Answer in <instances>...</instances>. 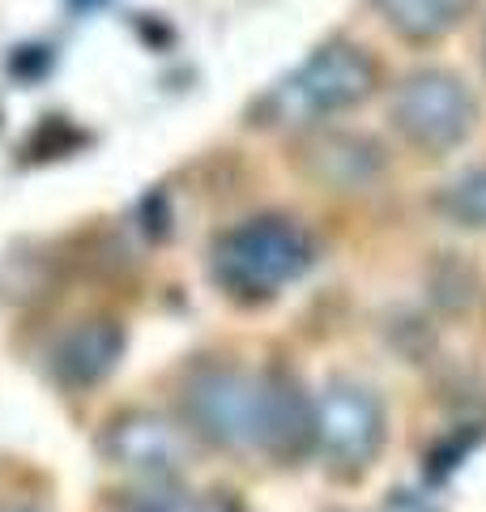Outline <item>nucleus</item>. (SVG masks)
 <instances>
[{"label": "nucleus", "mask_w": 486, "mask_h": 512, "mask_svg": "<svg viewBox=\"0 0 486 512\" xmlns=\"http://www.w3.org/2000/svg\"><path fill=\"white\" fill-rule=\"evenodd\" d=\"M384 512H435L427 500H418V495L414 491H397L393 495V500H388L384 504Z\"/></svg>", "instance_id": "obj_11"}, {"label": "nucleus", "mask_w": 486, "mask_h": 512, "mask_svg": "<svg viewBox=\"0 0 486 512\" xmlns=\"http://www.w3.org/2000/svg\"><path fill=\"white\" fill-rule=\"evenodd\" d=\"M384 154L363 133H324L303 146V171L329 188H363L380 175Z\"/></svg>", "instance_id": "obj_8"}, {"label": "nucleus", "mask_w": 486, "mask_h": 512, "mask_svg": "<svg viewBox=\"0 0 486 512\" xmlns=\"http://www.w3.org/2000/svg\"><path fill=\"white\" fill-rule=\"evenodd\" d=\"M435 210L448 222H457V227L486 231V167L465 171L452 184H444L440 197H435Z\"/></svg>", "instance_id": "obj_10"}, {"label": "nucleus", "mask_w": 486, "mask_h": 512, "mask_svg": "<svg viewBox=\"0 0 486 512\" xmlns=\"http://www.w3.org/2000/svg\"><path fill=\"white\" fill-rule=\"evenodd\" d=\"M5 512H39V508H5Z\"/></svg>", "instance_id": "obj_12"}, {"label": "nucleus", "mask_w": 486, "mask_h": 512, "mask_svg": "<svg viewBox=\"0 0 486 512\" xmlns=\"http://www.w3.org/2000/svg\"><path fill=\"white\" fill-rule=\"evenodd\" d=\"M312 444L337 470H363L384 444V406L363 384L337 380L312 402Z\"/></svg>", "instance_id": "obj_5"}, {"label": "nucleus", "mask_w": 486, "mask_h": 512, "mask_svg": "<svg viewBox=\"0 0 486 512\" xmlns=\"http://www.w3.org/2000/svg\"><path fill=\"white\" fill-rule=\"evenodd\" d=\"M103 453L133 474L171 478L188 461V436L162 414L128 410L120 419H111V427L103 431Z\"/></svg>", "instance_id": "obj_6"}, {"label": "nucleus", "mask_w": 486, "mask_h": 512, "mask_svg": "<svg viewBox=\"0 0 486 512\" xmlns=\"http://www.w3.org/2000/svg\"><path fill=\"white\" fill-rule=\"evenodd\" d=\"M124 359V329L116 320H81L52 350V376L64 389H94Z\"/></svg>", "instance_id": "obj_7"}, {"label": "nucleus", "mask_w": 486, "mask_h": 512, "mask_svg": "<svg viewBox=\"0 0 486 512\" xmlns=\"http://www.w3.org/2000/svg\"><path fill=\"white\" fill-rule=\"evenodd\" d=\"M316 261V244L295 218L261 214L222 231L209 248V278L231 299H273L282 286L299 282Z\"/></svg>", "instance_id": "obj_3"}, {"label": "nucleus", "mask_w": 486, "mask_h": 512, "mask_svg": "<svg viewBox=\"0 0 486 512\" xmlns=\"http://www.w3.org/2000/svg\"><path fill=\"white\" fill-rule=\"evenodd\" d=\"M397 133L423 154H448L469 141L478 124V99L457 73L418 69L393 94Z\"/></svg>", "instance_id": "obj_4"}, {"label": "nucleus", "mask_w": 486, "mask_h": 512, "mask_svg": "<svg viewBox=\"0 0 486 512\" xmlns=\"http://www.w3.org/2000/svg\"><path fill=\"white\" fill-rule=\"evenodd\" d=\"M380 82V69L367 47L333 39L316 47L312 56L278 86H269L252 103V124L261 128H307L363 103Z\"/></svg>", "instance_id": "obj_2"}, {"label": "nucleus", "mask_w": 486, "mask_h": 512, "mask_svg": "<svg viewBox=\"0 0 486 512\" xmlns=\"http://www.w3.org/2000/svg\"><path fill=\"white\" fill-rule=\"evenodd\" d=\"M184 414L192 431L218 448H261L273 457L312 448V397L282 372L201 367L184 384Z\"/></svg>", "instance_id": "obj_1"}, {"label": "nucleus", "mask_w": 486, "mask_h": 512, "mask_svg": "<svg viewBox=\"0 0 486 512\" xmlns=\"http://www.w3.org/2000/svg\"><path fill=\"white\" fill-rule=\"evenodd\" d=\"M474 5L478 0H371L384 26L410 43H435L452 35L474 13Z\"/></svg>", "instance_id": "obj_9"}]
</instances>
